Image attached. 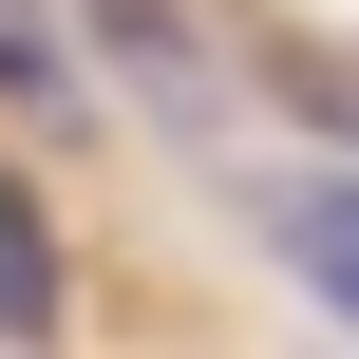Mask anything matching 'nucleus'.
<instances>
[{
  "mask_svg": "<svg viewBox=\"0 0 359 359\" xmlns=\"http://www.w3.org/2000/svg\"><path fill=\"white\" fill-rule=\"evenodd\" d=\"M265 246L359 322V170H284V189H265Z\"/></svg>",
  "mask_w": 359,
  "mask_h": 359,
  "instance_id": "1",
  "label": "nucleus"
}]
</instances>
